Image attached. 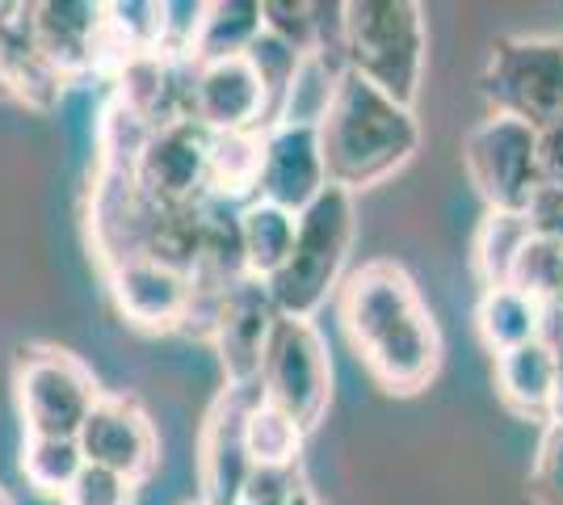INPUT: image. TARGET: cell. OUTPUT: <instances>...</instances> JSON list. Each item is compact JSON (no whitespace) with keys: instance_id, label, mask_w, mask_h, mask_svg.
Wrapping results in <instances>:
<instances>
[{"instance_id":"f546056e","label":"cell","mask_w":563,"mask_h":505,"mask_svg":"<svg viewBox=\"0 0 563 505\" xmlns=\"http://www.w3.org/2000/svg\"><path fill=\"white\" fill-rule=\"evenodd\" d=\"M202 22H207V4H194V0H181V4H165V30H161V51L156 55H189L198 51V34H202Z\"/></svg>"},{"instance_id":"8d00e7d4","label":"cell","mask_w":563,"mask_h":505,"mask_svg":"<svg viewBox=\"0 0 563 505\" xmlns=\"http://www.w3.org/2000/svg\"><path fill=\"white\" fill-rule=\"evenodd\" d=\"M4 97H9V94H4V80H0V101H4Z\"/></svg>"},{"instance_id":"d6986e66","label":"cell","mask_w":563,"mask_h":505,"mask_svg":"<svg viewBox=\"0 0 563 505\" xmlns=\"http://www.w3.org/2000/svg\"><path fill=\"white\" fill-rule=\"evenodd\" d=\"M295 249V216L282 211L274 202H261L253 198L244 211H240V253H244V274L269 283L278 274L286 257Z\"/></svg>"},{"instance_id":"7a4b0ae2","label":"cell","mask_w":563,"mask_h":505,"mask_svg":"<svg viewBox=\"0 0 563 505\" xmlns=\"http://www.w3.org/2000/svg\"><path fill=\"white\" fill-rule=\"evenodd\" d=\"M320 131V156L332 190L362 194L387 182L396 168L412 161L421 144V122L408 106L378 94L362 76L345 68L329 114L316 127Z\"/></svg>"},{"instance_id":"d6a6232c","label":"cell","mask_w":563,"mask_h":505,"mask_svg":"<svg viewBox=\"0 0 563 505\" xmlns=\"http://www.w3.org/2000/svg\"><path fill=\"white\" fill-rule=\"evenodd\" d=\"M539 168L542 186H563V119L547 122L539 131Z\"/></svg>"},{"instance_id":"4316f807","label":"cell","mask_w":563,"mask_h":505,"mask_svg":"<svg viewBox=\"0 0 563 505\" xmlns=\"http://www.w3.org/2000/svg\"><path fill=\"white\" fill-rule=\"evenodd\" d=\"M505 287L530 295L539 308L560 304L563 299V244L530 237L526 249L517 253V262H514V270H509V283H505Z\"/></svg>"},{"instance_id":"f1b7e54d","label":"cell","mask_w":563,"mask_h":505,"mask_svg":"<svg viewBox=\"0 0 563 505\" xmlns=\"http://www.w3.org/2000/svg\"><path fill=\"white\" fill-rule=\"evenodd\" d=\"M64 505H135V484L106 468H89L71 481V488L59 497Z\"/></svg>"},{"instance_id":"3957f363","label":"cell","mask_w":563,"mask_h":505,"mask_svg":"<svg viewBox=\"0 0 563 505\" xmlns=\"http://www.w3.org/2000/svg\"><path fill=\"white\" fill-rule=\"evenodd\" d=\"M424 13L417 0H350L341 4V59L353 76L399 106H417L424 80Z\"/></svg>"},{"instance_id":"7c38bea8","label":"cell","mask_w":563,"mask_h":505,"mask_svg":"<svg viewBox=\"0 0 563 505\" xmlns=\"http://www.w3.org/2000/svg\"><path fill=\"white\" fill-rule=\"evenodd\" d=\"M274 320H278V308H274L265 283L240 278L235 287L223 290V299L214 308L211 337L228 387L261 384V362H265V345H269V333H274Z\"/></svg>"},{"instance_id":"7402d4cb","label":"cell","mask_w":563,"mask_h":505,"mask_svg":"<svg viewBox=\"0 0 563 505\" xmlns=\"http://www.w3.org/2000/svg\"><path fill=\"white\" fill-rule=\"evenodd\" d=\"M261 144L265 135L257 131H228V135H211V198L219 202H235V198H257L261 177Z\"/></svg>"},{"instance_id":"ffe728a7","label":"cell","mask_w":563,"mask_h":505,"mask_svg":"<svg viewBox=\"0 0 563 505\" xmlns=\"http://www.w3.org/2000/svg\"><path fill=\"white\" fill-rule=\"evenodd\" d=\"M475 329L488 354H509L526 341H539L542 333V308L514 287H484L479 308H475Z\"/></svg>"},{"instance_id":"d4e9b609","label":"cell","mask_w":563,"mask_h":505,"mask_svg":"<svg viewBox=\"0 0 563 505\" xmlns=\"http://www.w3.org/2000/svg\"><path fill=\"white\" fill-rule=\"evenodd\" d=\"M80 472H85V455H80V442H76V438L25 433L22 476L34 493H43V497H64Z\"/></svg>"},{"instance_id":"d590c367","label":"cell","mask_w":563,"mask_h":505,"mask_svg":"<svg viewBox=\"0 0 563 505\" xmlns=\"http://www.w3.org/2000/svg\"><path fill=\"white\" fill-rule=\"evenodd\" d=\"M0 505H13V497H9V493H4V488H0Z\"/></svg>"},{"instance_id":"30bf717a","label":"cell","mask_w":563,"mask_h":505,"mask_svg":"<svg viewBox=\"0 0 563 505\" xmlns=\"http://www.w3.org/2000/svg\"><path fill=\"white\" fill-rule=\"evenodd\" d=\"M261 400L257 387H223L202 421V447H198V481L207 505H240L244 488L253 481V459L244 442L249 409Z\"/></svg>"},{"instance_id":"9a60e30c","label":"cell","mask_w":563,"mask_h":505,"mask_svg":"<svg viewBox=\"0 0 563 505\" xmlns=\"http://www.w3.org/2000/svg\"><path fill=\"white\" fill-rule=\"evenodd\" d=\"M0 80H4V94L34 114H51L64 97L68 80L38 43L30 4L0 0Z\"/></svg>"},{"instance_id":"ac0fdd59","label":"cell","mask_w":563,"mask_h":505,"mask_svg":"<svg viewBox=\"0 0 563 505\" xmlns=\"http://www.w3.org/2000/svg\"><path fill=\"white\" fill-rule=\"evenodd\" d=\"M496 396L526 421H551L555 396V350L547 341H526L509 354H496Z\"/></svg>"},{"instance_id":"2e32d148","label":"cell","mask_w":563,"mask_h":505,"mask_svg":"<svg viewBox=\"0 0 563 505\" xmlns=\"http://www.w3.org/2000/svg\"><path fill=\"white\" fill-rule=\"evenodd\" d=\"M118 312L135 329H177L194 316V278L152 257H131L106 270Z\"/></svg>"},{"instance_id":"cb8c5ba5","label":"cell","mask_w":563,"mask_h":505,"mask_svg":"<svg viewBox=\"0 0 563 505\" xmlns=\"http://www.w3.org/2000/svg\"><path fill=\"white\" fill-rule=\"evenodd\" d=\"M307 433L286 417L282 409L257 400L249 409V421H244V442H249V459L257 472H295L299 463V451H303Z\"/></svg>"},{"instance_id":"1f68e13d","label":"cell","mask_w":563,"mask_h":505,"mask_svg":"<svg viewBox=\"0 0 563 505\" xmlns=\"http://www.w3.org/2000/svg\"><path fill=\"white\" fill-rule=\"evenodd\" d=\"M295 484H299L295 472H253V481L244 488L240 505H286Z\"/></svg>"},{"instance_id":"44dd1931","label":"cell","mask_w":563,"mask_h":505,"mask_svg":"<svg viewBox=\"0 0 563 505\" xmlns=\"http://www.w3.org/2000/svg\"><path fill=\"white\" fill-rule=\"evenodd\" d=\"M341 76H345L341 55H329V51L303 55L295 76H290V85H286V94H282L278 122H286V127H320L324 114H329L332 97H336Z\"/></svg>"},{"instance_id":"e0dca14e","label":"cell","mask_w":563,"mask_h":505,"mask_svg":"<svg viewBox=\"0 0 563 505\" xmlns=\"http://www.w3.org/2000/svg\"><path fill=\"white\" fill-rule=\"evenodd\" d=\"M34 9V30L38 43L47 51V59L71 76L93 73L106 55V4H89V0H43L30 4Z\"/></svg>"},{"instance_id":"484cf974","label":"cell","mask_w":563,"mask_h":505,"mask_svg":"<svg viewBox=\"0 0 563 505\" xmlns=\"http://www.w3.org/2000/svg\"><path fill=\"white\" fill-rule=\"evenodd\" d=\"M530 241V223L526 216H505V211H488L479 232H475V270L484 278V287H505L509 270H514L517 253Z\"/></svg>"},{"instance_id":"603a6c76","label":"cell","mask_w":563,"mask_h":505,"mask_svg":"<svg viewBox=\"0 0 563 505\" xmlns=\"http://www.w3.org/2000/svg\"><path fill=\"white\" fill-rule=\"evenodd\" d=\"M261 4L257 0H214L207 4V22L198 34L194 64H214V59H232L244 55L261 39Z\"/></svg>"},{"instance_id":"8992f818","label":"cell","mask_w":563,"mask_h":505,"mask_svg":"<svg viewBox=\"0 0 563 505\" xmlns=\"http://www.w3.org/2000/svg\"><path fill=\"white\" fill-rule=\"evenodd\" d=\"M261 400L311 433L332 405V362L311 320L278 316L261 362Z\"/></svg>"},{"instance_id":"4dcf8cb0","label":"cell","mask_w":563,"mask_h":505,"mask_svg":"<svg viewBox=\"0 0 563 505\" xmlns=\"http://www.w3.org/2000/svg\"><path fill=\"white\" fill-rule=\"evenodd\" d=\"M526 223H530V237L563 244V186H542L526 207Z\"/></svg>"},{"instance_id":"5b68a950","label":"cell","mask_w":563,"mask_h":505,"mask_svg":"<svg viewBox=\"0 0 563 505\" xmlns=\"http://www.w3.org/2000/svg\"><path fill=\"white\" fill-rule=\"evenodd\" d=\"M496 119L542 131L563 119V39H496L479 76Z\"/></svg>"},{"instance_id":"6da1fadb","label":"cell","mask_w":563,"mask_h":505,"mask_svg":"<svg viewBox=\"0 0 563 505\" xmlns=\"http://www.w3.org/2000/svg\"><path fill=\"white\" fill-rule=\"evenodd\" d=\"M341 325L353 354L387 396H417L442 371V333L404 265L366 262L341 287Z\"/></svg>"},{"instance_id":"52a82bcc","label":"cell","mask_w":563,"mask_h":505,"mask_svg":"<svg viewBox=\"0 0 563 505\" xmlns=\"http://www.w3.org/2000/svg\"><path fill=\"white\" fill-rule=\"evenodd\" d=\"M13 387L25 433H43V438H76L101 400L93 371L59 345H22Z\"/></svg>"},{"instance_id":"83f0119b","label":"cell","mask_w":563,"mask_h":505,"mask_svg":"<svg viewBox=\"0 0 563 505\" xmlns=\"http://www.w3.org/2000/svg\"><path fill=\"white\" fill-rule=\"evenodd\" d=\"M526 493L534 505H563V421H547L526 476Z\"/></svg>"},{"instance_id":"ba28073f","label":"cell","mask_w":563,"mask_h":505,"mask_svg":"<svg viewBox=\"0 0 563 505\" xmlns=\"http://www.w3.org/2000/svg\"><path fill=\"white\" fill-rule=\"evenodd\" d=\"M471 186L488 202V211L526 216L530 198L542 190L539 131L514 119H484L463 144Z\"/></svg>"},{"instance_id":"74e56055","label":"cell","mask_w":563,"mask_h":505,"mask_svg":"<svg viewBox=\"0 0 563 505\" xmlns=\"http://www.w3.org/2000/svg\"><path fill=\"white\" fill-rule=\"evenodd\" d=\"M186 505H207V502H186Z\"/></svg>"},{"instance_id":"e575fe53","label":"cell","mask_w":563,"mask_h":505,"mask_svg":"<svg viewBox=\"0 0 563 505\" xmlns=\"http://www.w3.org/2000/svg\"><path fill=\"white\" fill-rule=\"evenodd\" d=\"M286 505H320V502H316V493H311L307 484H295L290 497H286Z\"/></svg>"},{"instance_id":"f35d334b","label":"cell","mask_w":563,"mask_h":505,"mask_svg":"<svg viewBox=\"0 0 563 505\" xmlns=\"http://www.w3.org/2000/svg\"><path fill=\"white\" fill-rule=\"evenodd\" d=\"M560 304H563V299H560Z\"/></svg>"},{"instance_id":"4fadbf2b","label":"cell","mask_w":563,"mask_h":505,"mask_svg":"<svg viewBox=\"0 0 563 505\" xmlns=\"http://www.w3.org/2000/svg\"><path fill=\"white\" fill-rule=\"evenodd\" d=\"M324 190H329V173H324V156H320V131L274 122L261 144L257 198L274 202L290 216H303Z\"/></svg>"},{"instance_id":"8fae6325","label":"cell","mask_w":563,"mask_h":505,"mask_svg":"<svg viewBox=\"0 0 563 505\" xmlns=\"http://www.w3.org/2000/svg\"><path fill=\"white\" fill-rule=\"evenodd\" d=\"M76 442H80V455L89 468L118 472L131 484L152 476L156 463H161L156 426L131 396H101L89 413V421L76 433Z\"/></svg>"},{"instance_id":"5bb4252c","label":"cell","mask_w":563,"mask_h":505,"mask_svg":"<svg viewBox=\"0 0 563 505\" xmlns=\"http://www.w3.org/2000/svg\"><path fill=\"white\" fill-rule=\"evenodd\" d=\"M269 114V94L249 55L194 64L189 85V119L207 127L211 135L228 131H257V122Z\"/></svg>"},{"instance_id":"277c9868","label":"cell","mask_w":563,"mask_h":505,"mask_svg":"<svg viewBox=\"0 0 563 505\" xmlns=\"http://www.w3.org/2000/svg\"><path fill=\"white\" fill-rule=\"evenodd\" d=\"M353 232H357L353 194L332 190V186L307 207L303 216H295V249H290L286 265L265 283L278 316L311 320L324 308V299L341 283Z\"/></svg>"},{"instance_id":"836d02e7","label":"cell","mask_w":563,"mask_h":505,"mask_svg":"<svg viewBox=\"0 0 563 505\" xmlns=\"http://www.w3.org/2000/svg\"><path fill=\"white\" fill-rule=\"evenodd\" d=\"M551 350H555V396H551V421H563V341H555Z\"/></svg>"},{"instance_id":"9c48e42d","label":"cell","mask_w":563,"mask_h":505,"mask_svg":"<svg viewBox=\"0 0 563 505\" xmlns=\"http://www.w3.org/2000/svg\"><path fill=\"white\" fill-rule=\"evenodd\" d=\"M211 131L194 119H177L152 127L135 156V182L143 198L161 211H186L211 198Z\"/></svg>"}]
</instances>
